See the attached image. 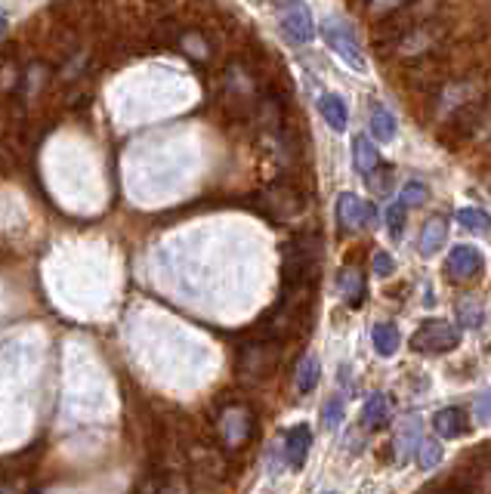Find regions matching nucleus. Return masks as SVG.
I'll list each match as a JSON object with an SVG mask.
<instances>
[{"label":"nucleus","instance_id":"1","mask_svg":"<svg viewBox=\"0 0 491 494\" xmlns=\"http://www.w3.org/2000/svg\"><path fill=\"white\" fill-rule=\"evenodd\" d=\"M217 408L220 414H217V432H213V439H217L220 449H223L229 457H232V454H241L251 445V439L257 436V414L232 396L217 399Z\"/></svg>","mask_w":491,"mask_h":494},{"label":"nucleus","instance_id":"2","mask_svg":"<svg viewBox=\"0 0 491 494\" xmlns=\"http://www.w3.org/2000/svg\"><path fill=\"white\" fill-rule=\"evenodd\" d=\"M321 263V238L319 235H297L285 244V263H281V288H297V284L319 282Z\"/></svg>","mask_w":491,"mask_h":494},{"label":"nucleus","instance_id":"3","mask_svg":"<svg viewBox=\"0 0 491 494\" xmlns=\"http://www.w3.org/2000/svg\"><path fill=\"white\" fill-rule=\"evenodd\" d=\"M281 358V343L263 333H251V340H245V346L238 350V374L245 383H266L279 368Z\"/></svg>","mask_w":491,"mask_h":494},{"label":"nucleus","instance_id":"4","mask_svg":"<svg viewBox=\"0 0 491 494\" xmlns=\"http://www.w3.org/2000/svg\"><path fill=\"white\" fill-rule=\"evenodd\" d=\"M251 207L257 213H263L266 219H272V223H294L306 210V195L291 183H272L254 198Z\"/></svg>","mask_w":491,"mask_h":494},{"label":"nucleus","instance_id":"5","mask_svg":"<svg viewBox=\"0 0 491 494\" xmlns=\"http://www.w3.org/2000/svg\"><path fill=\"white\" fill-rule=\"evenodd\" d=\"M223 105L232 118H251L254 109L260 105L257 84H254L251 71L241 65H229L223 78Z\"/></svg>","mask_w":491,"mask_h":494},{"label":"nucleus","instance_id":"6","mask_svg":"<svg viewBox=\"0 0 491 494\" xmlns=\"http://www.w3.org/2000/svg\"><path fill=\"white\" fill-rule=\"evenodd\" d=\"M321 37H325V44L331 46L346 65H353L355 71H368L365 53H362V44L349 22H343L340 16H328L325 22H321Z\"/></svg>","mask_w":491,"mask_h":494},{"label":"nucleus","instance_id":"7","mask_svg":"<svg viewBox=\"0 0 491 494\" xmlns=\"http://www.w3.org/2000/svg\"><path fill=\"white\" fill-rule=\"evenodd\" d=\"M457 343H461V333H457L454 325L442 322V318H427L412 337V346L417 352H452Z\"/></svg>","mask_w":491,"mask_h":494},{"label":"nucleus","instance_id":"8","mask_svg":"<svg viewBox=\"0 0 491 494\" xmlns=\"http://www.w3.org/2000/svg\"><path fill=\"white\" fill-rule=\"evenodd\" d=\"M482 253L476 251V247H454L452 253H448V276L454 278V282H473V278L482 276Z\"/></svg>","mask_w":491,"mask_h":494},{"label":"nucleus","instance_id":"9","mask_svg":"<svg viewBox=\"0 0 491 494\" xmlns=\"http://www.w3.org/2000/svg\"><path fill=\"white\" fill-rule=\"evenodd\" d=\"M281 35L287 37L291 44H309L315 35V25H312V16H309L306 6H287L285 16H281Z\"/></svg>","mask_w":491,"mask_h":494},{"label":"nucleus","instance_id":"10","mask_svg":"<svg viewBox=\"0 0 491 494\" xmlns=\"http://www.w3.org/2000/svg\"><path fill=\"white\" fill-rule=\"evenodd\" d=\"M337 219L343 229H355V226H368V202H359L353 192H343L337 198Z\"/></svg>","mask_w":491,"mask_h":494},{"label":"nucleus","instance_id":"11","mask_svg":"<svg viewBox=\"0 0 491 494\" xmlns=\"http://www.w3.org/2000/svg\"><path fill=\"white\" fill-rule=\"evenodd\" d=\"M309 449H312V432H309V426H294V430L285 436V457L291 466L306 464Z\"/></svg>","mask_w":491,"mask_h":494},{"label":"nucleus","instance_id":"12","mask_svg":"<svg viewBox=\"0 0 491 494\" xmlns=\"http://www.w3.org/2000/svg\"><path fill=\"white\" fill-rule=\"evenodd\" d=\"M433 424H436V432H439L442 439H457L470 430V417L463 408H442L439 414H436Z\"/></svg>","mask_w":491,"mask_h":494},{"label":"nucleus","instance_id":"13","mask_svg":"<svg viewBox=\"0 0 491 494\" xmlns=\"http://www.w3.org/2000/svg\"><path fill=\"white\" fill-rule=\"evenodd\" d=\"M319 111L331 130H346L349 111H346V103H343L337 93H325V96L319 99Z\"/></svg>","mask_w":491,"mask_h":494},{"label":"nucleus","instance_id":"14","mask_svg":"<svg viewBox=\"0 0 491 494\" xmlns=\"http://www.w3.org/2000/svg\"><path fill=\"white\" fill-rule=\"evenodd\" d=\"M445 235H448L445 217H429L427 226H423V232H420V253L423 257H433V253L442 247V242H445Z\"/></svg>","mask_w":491,"mask_h":494},{"label":"nucleus","instance_id":"15","mask_svg":"<svg viewBox=\"0 0 491 494\" xmlns=\"http://www.w3.org/2000/svg\"><path fill=\"white\" fill-rule=\"evenodd\" d=\"M417 442H420V417H405V424L399 426V436H395V460H405L408 454L417 449Z\"/></svg>","mask_w":491,"mask_h":494},{"label":"nucleus","instance_id":"16","mask_svg":"<svg viewBox=\"0 0 491 494\" xmlns=\"http://www.w3.org/2000/svg\"><path fill=\"white\" fill-rule=\"evenodd\" d=\"M319 374H321L319 358H312V356H303L300 358L297 371H294V386H297L300 396H306V392L315 390V383H319Z\"/></svg>","mask_w":491,"mask_h":494},{"label":"nucleus","instance_id":"17","mask_svg":"<svg viewBox=\"0 0 491 494\" xmlns=\"http://www.w3.org/2000/svg\"><path fill=\"white\" fill-rule=\"evenodd\" d=\"M387 420H389V405H387V399H383L380 392L368 396L365 411H362V424H365L368 430H380V426H387Z\"/></svg>","mask_w":491,"mask_h":494},{"label":"nucleus","instance_id":"18","mask_svg":"<svg viewBox=\"0 0 491 494\" xmlns=\"http://www.w3.org/2000/svg\"><path fill=\"white\" fill-rule=\"evenodd\" d=\"M353 161H355V167H359V173H365V177L380 164L378 149H374V143L368 136H355V143H353Z\"/></svg>","mask_w":491,"mask_h":494},{"label":"nucleus","instance_id":"19","mask_svg":"<svg viewBox=\"0 0 491 494\" xmlns=\"http://www.w3.org/2000/svg\"><path fill=\"white\" fill-rule=\"evenodd\" d=\"M340 293L349 306H359L365 300V278L355 269H343L340 272Z\"/></svg>","mask_w":491,"mask_h":494},{"label":"nucleus","instance_id":"20","mask_svg":"<svg viewBox=\"0 0 491 494\" xmlns=\"http://www.w3.org/2000/svg\"><path fill=\"white\" fill-rule=\"evenodd\" d=\"M371 133H374V139H380V143H393L395 133H399V124H395L393 111H387V109H378V111H374V118H371Z\"/></svg>","mask_w":491,"mask_h":494},{"label":"nucleus","instance_id":"21","mask_svg":"<svg viewBox=\"0 0 491 494\" xmlns=\"http://www.w3.org/2000/svg\"><path fill=\"white\" fill-rule=\"evenodd\" d=\"M371 340H374V350H378L380 356H393V352L399 350V328H395V325H378Z\"/></svg>","mask_w":491,"mask_h":494},{"label":"nucleus","instance_id":"22","mask_svg":"<svg viewBox=\"0 0 491 494\" xmlns=\"http://www.w3.org/2000/svg\"><path fill=\"white\" fill-rule=\"evenodd\" d=\"M457 223L470 232H488L491 229V217L486 210H479V207H461V210H457Z\"/></svg>","mask_w":491,"mask_h":494},{"label":"nucleus","instance_id":"23","mask_svg":"<svg viewBox=\"0 0 491 494\" xmlns=\"http://www.w3.org/2000/svg\"><path fill=\"white\" fill-rule=\"evenodd\" d=\"M281 99L275 96V93H269V96L260 99V121H263V127H269V130H279L281 127Z\"/></svg>","mask_w":491,"mask_h":494},{"label":"nucleus","instance_id":"24","mask_svg":"<svg viewBox=\"0 0 491 494\" xmlns=\"http://www.w3.org/2000/svg\"><path fill=\"white\" fill-rule=\"evenodd\" d=\"M368 189L374 192V195H389L393 192V167L387 164H378L371 173H368Z\"/></svg>","mask_w":491,"mask_h":494},{"label":"nucleus","instance_id":"25","mask_svg":"<svg viewBox=\"0 0 491 494\" xmlns=\"http://www.w3.org/2000/svg\"><path fill=\"white\" fill-rule=\"evenodd\" d=\"M439 460H442V445L439 442H433V439L420 442V449H417V466H420V470H433Z\"/></svg>","mask_w":491,"mask_h":494},{"label":"nucleus","instance_id":"26","mask_svg":"<svg viewBox=\"0 0 491 494\" xmlns=\"http://www.w3.org/2000/svg\"><path fill=\"white\" fill-rule=\"evenodd\" d=\"M427 198H429L427 185L417 183V179H412V183H405V189H402L399 202L405 204V207H420V204H427Z\"/></svg>","mask_w":491,"mask_h":494},{"label":"nucleus","instance_id":"27","mask_svg":"<svg viewBox=\"0 0 491 494\" xmlns=\"http://www.w3.org/2000/svg\"><path fill=\"white\" fill-rule=\"evenodd\" d=\"M457 312H461V322L467 325V328H479L482 325V309L476 300H467V303L457 306Z\"/></svg>","mask_w":491,"mask_h":494},{"label":"nucleus","instance_id":"28","mask_svg":"<svg viewBox=\"0 0 491 494\" xmlns=\"http://www.w3.org/2000/svg\"><path fill=\"white\" fill-rule=\"evenodd\" d=\"M321 420H325L328 430H334V426L340 424V420H343V399H340V396L328 399V402H325V411H321Z\"/></svg>","mask_w":491,"mask_h":494},{"label":"nucleus","instance_id":"29","mask_svg":"<svg viewBox=\"0 0 491 494\" xmlns=\"http://www.w3.org/2000/svg\"><path fill=\"white\" fill-rule=\"evenodd\" d=\"M405 210L408 207L405 204H393L387 210V226H389V232H393V238H399L402 235V226H405Z\"/></svg>","mask_w":491,"mask_h":494},{"label":"nucleus","instance_id":"30","mask_svg":"<svg viewBox=\"0 0 491 494\" xmlns=\"http://www.w3.org/2000/svg\"><path fill=\"white\" fill-rule=\"evenodd\" d=\"M158 494H192L189 491V485L179 479V473L177 476H167V479H161L158 482Z\"/></svg>","mask_w":491,"mask_h":494},{"label":"nucleus","instance_id":"31","mask_svg":"<svg viewBox=\"0 0 491 494\" xmlns=\"http://www.w3.org/2000/svg\"><path fill=\"white\" fill-rule=\"evenodd\" d=\"M374 276H380V278H387V276H393V269H395V259L389 257L387 251H378L374 253Z\"/></svg>","mask_w":491,"mask_h":494},{"label":"nucleus","instance_id":"32","mask_svg":"<svg viewBox=\"0 0 491 494\" xmlns=\"http://www.w3.org/2000/svg\"><path fill=\"white\" fill-rule=\"evenodd\" d=\"M476 417L491 420V392H482V396L476 399Z\"/></svg>","mask_w":491,"mask_h":494},{"label":"nucleus","instance_id":"33","mask_svg":"<svg viewBox=\"0 0 491 494\" xmlns=\"http://www.w3.org/2000/svg\"><path fill=\"white\" fill-rule=\"evenodd\" d=\"M442 494H473V491H470L467 485H457V482H452V479H448V482H445V491H442Z\"/></svg>","mask_w":491,"mask_h":494},{"label":"nucleus","instance_id":"34","mask_svg":"<svg viewBox=\"0 0 491 494\" xmlns=\"http://www.w3.org/2000/svg\"><path fill=\"white\" fill-rule=\"evenodd\" d=\"M328 494H334V491H328Z\"/></svg>","mask_w":491,"mask_h":494}]
</instances>
